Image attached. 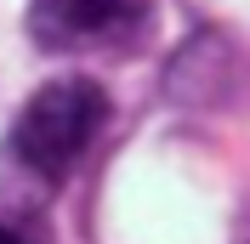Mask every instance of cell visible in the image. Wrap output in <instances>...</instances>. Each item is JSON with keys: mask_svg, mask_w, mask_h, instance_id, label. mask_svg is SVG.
I'll return each instance as SVG.
<instances>
[{"mask_svg": "<svg viewBox=\"0 0 250 244\" xmlns=\"http://www.w3.org/2000/svg\"><path fill=\"white\" fill-rule=\"evenodd\" d=\"M108 120V91L85 74H62V80H46L40 91L23 102L12 125V153L34 176L46 182H62L68 170L80 165V153L97 142Z\"/></svg>", "mask_w": 250, "mask_h": 244, "instance_id": "obj_1", "label": "cell"}, {"mask_svg": "<svg viewBox=\"0 0 250 244\" xmlns=\"http://www.w3.org/2000/svg\"><path fill=\"white\" fill-rule=\"evenodd\" d=\"M0 244H23V239H17V233H12V227H0Z\"/></svg>", "mask_w": 250, "mask_h": 244, "instance_id": "obj_3", "label": "cell"}, {"mask_svg": "<svg viewBox=\"0 0 250 244\" xmlns=\"http://www.w3.org/2000/svg\"><path fill=\"white\" fill-rule=\"evenodd\" d=\"M148 0H34L29 6V34L46 51L68 46H97V40H120L137 29Z\"/></svg>", "mask_w": 250, "mask_h": 244, "instance_id": "obj_2", "label": "cell"}]
</instances>
